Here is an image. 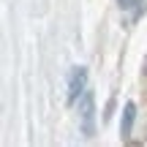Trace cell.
I'll return each instance as SVG.
<instances>
[{
    "instance_id": "cell-1",
    "label": "cell",
    "mask_w": 147,
    "mask_h": 147,
    "mask_svg": "<svg viewBox=\"0 0 147 147\" xmlns=\"http://www.w3.org/2000/svg\"><path fill=\"white\" fill-rule=\"evenodd\" d=\"M79 123H82L84 136H93V131H95V98L90 90H84L82 101H79Z\"/></svg>"
},
{
    "instance_id": "cell-2",
    "label": "cell",
    "mask_w": 147,
    "mask_h": 147,
    "mask_svg": "<svg viewBox=\"0 0 147 147\" xmlns=\"http://www.w3.org/2000/svg\"><path fill=\"white\" fill-rule=\"evenodd\" d=\"M84 90H87V68L84 65H74L68 74V104H74Z\"/></svg>"
},
{
    "instance_id": "cell-3",
    "label": "cell",
    "mask_w": 147,
    "mask_h": 147,
    "mask_svg": "<svg viewBox=\"0 0 147 147\" xmlns=\"http://www.w3.org/2000/svg\"><path fill=\"white\" fill-rule=\"evenodd\" d=\"M134 120H136V106L128 101V104L123 106V117H120V134H123V136H131V131H134Z\"/></svg>"
},
{
    "instance_id": "cell-4",
    "label": "cell",
    "mask_w": 147,
    "mask_h": 147,
    "mask_svg": "<svg viewBox=\"0 0 147 147\" xmlns=\"http://www.w3.org/2000/svg\"><path fill=\"white\" fill-rule=\"evenodd\" d=\"M117 3H120V5H123V8H131V5H134V3H136V0H117Z\"/></svg>"
}]
</instances>
